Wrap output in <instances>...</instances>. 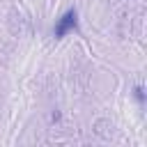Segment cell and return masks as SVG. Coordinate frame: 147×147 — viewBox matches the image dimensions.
Returning a JSON list of instances; mask_svg holds the SVG:
<instances>
[{
	"mask_svg": "<svg viewBox=\"0 0 147 147\" xmlns=\"http://www.w3.org/2000/svg\"><path fill=\"white\" fill-rule=\"evenodd\" d=\"M76 28H78V11H76V9H69V11H64V14L60 16L57 25L53 28V34H55V39H62L64 34H69V32L76 30Z\"/></svg>",
	"mask_w": 147,
	"mask_h": 147,
	"instance_id": "cell-1",
	"label": "cell"
},
{
	"mask_svg": "<svg viewBox=\"0 0 147 147\" xmlns=\"http://www.w3.org/2000/svg\"><path fill=\"white\" fill-rule=\"evenodd\" d=\"M136 99H138L140 103H145V92H142V87H140V85L136 87Z\"/></svg>",
	"mask_w": 147,
	"mask_h": 147,
	"instance_id": "cell-2",
	"label": "cell"
}]
</instances>
